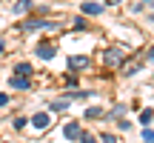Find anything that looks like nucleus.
I'll use <instances>...</instances> for the list:
<instances>
[{"label": "nucleus", "instance_id": "1", "mask_svg": "<svg viewBox=\"0 0 154 143\" xmlns=\"http://www.w3.org/2000/svg\"><path fill=\"white\" fill-rule=\"evenodd\" d=\"M106 66H120L123 63V57H126V52L120 49V46H111V49H106Z\"/></svg>", "mask_w": 154, "mask_h": 143}, {"label": "nucleus", "instance_id": "2", "mask_svg": "<svg viewBox=\"0 0 154 143\" xmlns=\"http://www.w3.org/2000/svg\"><path fill=\"white\" fill-rule=\"evenodd\" d=\"M34 55H37L40 60H51L57 52H54V46H51V43H37V46H34Z\"/></svg>", "mask_w": 154, "mask_h": 143}, {"label": "nucleus", "instance_id": "3", "mask_svg": "<svg viewBox=\"0 0 154 143\" xmlns=\"http://www.w3.org/2000/svg\"><path fill=\"white\" fill-rule=\"evenodd\" d=\"M80 9H83V14H88V17H100V14L106 11V6H103V3H91V0H86Z\"/></svg>", "mask_w": 154, "mask_h": 143}, {"label": "nucleus", "instance_id": "4", "mask_svg": "<svg viewBox=\"0 0 154 143\" xmlns=\"http://www.w3.org/2000/svg\"><path fill=\"white\" fill-rule=\"evenodd\" d=\"M80 123H77V120H72V123H66V126H63V138H66V140H80Z\"/></svg>", "mask_w": 154, "mask_h": 143}, {"label": "nucleus", "instance_id": "5", "mask_svg": "<svg viewBox=\"0 0 154 143\" xmlns=\"http://www.w3.org/2000/svg\"><path fill=\"white\" fill-rule=\"evenodd\" d=\"M49 123H51L49 112H37V115L32 117V126H34V129H49Z\"/></svg>", "mask_w": 154, "mask_h": 143}, {"label": "nucleus", "instance_id": "6", "mask_svg": "<svg viewBox=\"0 0 154 143\" xmlns=\"http://www.w3.org/2000/svg\"><path fill=\"white\" fill-rule=\"evenodd\" d=\"M9 86H11V89H29V86H32V77L11 75V77H9Z\"/></svg>", "mask_w": 154, "mask_h": 143}, {"label": "nucleus", "instance_id": "7", "mask_svg": "<svg viewBox=\"0 0 154 143\" xmlns=\"http://www.w3.org/2000/svg\"><path fill=\"white\" fill-rule=\"evenodd\" d=\"M88 66V57L86 55H72L69 57V69H86Z\"/></svg>", "mask_w": 154, "mask_h": 143}, {"label": "nucleus", "instance_id": "8", "mask_svg": "<svg viewBox=\"0 0 154 143\" xmlns=\"http://www.w3.org/2000/svg\"><path fill=\"white\" fill-rule=\"evenodd\" d=\"M32 63H26V60H23V63H14V75H23V77H32Z\"/></svg>", "mask_w": 154, "mask_h": 143}, {"label": "nucleus", "instance_id": "9", "mask_svg": "<svg viewBox=\"0 0 154 143\" xmlns=\"http://www.w3.org/2000/svg\"><path fill=\"white\" fill-rule=\"evenodd\" d=\"M11 11H14V14H26V11H32V3H29V0H17V3L11 6Z\"/></svg>", "mask_w": 154, "mask_h": 143}, {"label": "nucleus", "instance_id": "10", "mask_svg": "<svg viewBox=\"0 0 154 143\" xmlns=\"http://www.w3.org/2000/svg\"><path fill=\"white\" fill-rule=\"evenodd\" d=\"M83 117H86V120H100V117H103V109H100V106H88Z\"/></svg>", "mask_w": 154, "mask_h": 143}, {"label": "nucleus", "instance_id": "11", "mask_svg": "<svg viewBox=\"0 0 154 143\" xmlns=\"http://www.w3.org/2000/svg\"><path fill=\"white\" fill-rule=\"evenodd\" d=\"M151 120H154V112H151V109H143V115H140V123H143V126H149Z\"/></svg>", "mask_w": 154, "mask_h": 143}, {"label": "nucleus", "instance_id": "12", "mask_svg": "<svg viewBox=\"0 0 154 143\" xmlns=\"http://www.w3.org/2000/svg\"><path fill=\"white\" fill-rule=\"evenodd\" d=\"M69 109V100H54L51 103V112H66Z\"/></svg>", "mask_w": 154, "mask_h": 143}, {"label": "nucleus", "instance_id": "13", "mask_svg": "<svg viewBox=\"0 0 154 143\" xmlns=\"http://www.w3.org/2000/svg\"><path fill=\"white\" fill-rule=\"evenodd\" d=\"M123 112H126V106H123V103H117V106H114V109H111V112H109V117H111V120H114V117H120V115H123Z\"/></svg>", "mask_w": 154, "mask_h": 143}, {"label": "nucleus", "instance_id": "14", "mask_svg": "<svg viewBox=\"0 0 154 143\" xmlns=\"http://www.w3.org/2000/svg\"><path fill=\"white\" fill-rule=\"evenodd\" d=\"M74 29H77V32H83V29H88V23L83 20V17H74Z\"/></svg>", "mask_w": 154, "mask_h": 143}, {"label": "nucleus", "instance_id": "15", "mask_svg": "<svg viewBox=\"0 0 154 143\" xmlns=\"http://www.w3.org/2000/svg\"><path fill=\"white\" fill-rule=\"evenodd\" d=\"M143 143H154V132H151V129H146V132H143Z\"/></svg>", "mask_w": 154, "mask_h": 143}, {"label": "nucleus", "instance_id": "16", "mask_svg": "<svg viewBox=\"0 0 154 143\" xmlns=\"http://www.w3.org/2000/svg\"><path fill=\"white\" fill-rule=\"evenodd\" d=\"M11 126H14V129H23V126H26V117H14V120H11Z\"/></svg>", "mask_w": 154, "mask_h": 143}, {"label": "nucleus", "instance_id": "17", "mask_svg": "<svg viewBox=\"0 0 154 143\" xmlns=\"http://www.w3.org/2000/svg\"><path fill=\"white\" fill-rule=\"evenodd\" d=\"M100 140H103V143H117V138H114V135H109V132H106V135H103Z\"/></svg>", "mask_w": 154, "mask_h": 143}, {"label": "nucleus", "instance_id": "18", "mask_svg": "<svg viewBox=\"0 0 154 143\" xmlns=\"http://www.w3.org/2000/svg\"><path fill=\"white\" fill-rule=\"evenodd\" d=\"M146 63H154V46H149V52H146Z\"/></svg>", "mask_w": 154, "mask_h": 143}, {"label": "nucleus", "instance_id": "19", "mask_svg": "<svg viewBox=\"0 0 154 143\" xmlns=\"http://www.w3.org/2000/svg\"><path fill=\"white\" fill-rule=\"evenodd\" d=\"M143 9H146V3H134V6H131V11H134V14H140Z\"/></svg>", "mask_w": 154, "mask_h": 143}, {"label": "nucleus", "instance_id": "20", "mask_svg": "<svg viewBox=\"0 0 154 143\" xmlns=\"http://www.w3.org/2000/svg\"><path fill=\"white\" fill-rule=\"evenodd\" d=\"M66 86H69V89L77 86V77H74V75H69V77H66Z\"/></svg>", "mask_w": 154, "mask_h": 143}, {"label": "nucleus", "instance_id": "21", "mask_svg": "<svg viewBox=\"0 0 154 143\" xmlns=\"http://www.w3.org/2000/svg\"><path fill=\"white\" fill-rule=\"evenodd\" d=\"M80 143H97V140H94L91 135H80Z\"/></svg>", "mask_w": 154, "mask_h": 143}, {"label": "nucleus", "instance_id": "22", "mask_svg": "<svg viewBox=\"0 0 154 143\" xmlns=\"http://www.w3.org/2000/svg\"><path fill=\"white\" fill-rule=\"evenodd\" d=\"M0 106H9V94H0Z\"/></svg>", "mask_w": 154, "mask_h": 143}, {"label": "nucleus", "instance_id": "23", "mask_svg": "<svg viewBox=\"0 0 154 143\" xmlns=\"http://www.w3.org/2000/svg\"><path fill=\"white\" fill-rule=\"evenodd\" d=\"M117 3H123V0H103V6H117Z\"/></svg>", "mask_w": 154, "mask_h": 143}, {"label": "nucleus", "instance_id": "24", "mask_svg": "<svg viewBox=\"0 0 154 143\" xmlns=\"http://www.w3.org/2000/svg\"><path fill=\"white\" fill-rule=\"evenodd\" d=\"M3 49H6V40H3V37H0V55H3Z\"/></svg>", "mask_w": 154, "mask_h": 143}, {"label": "nucleus", "instance_id": "25", "mask_svg": "<svg viewBox=\"0 0 154 143\" xmlns=\"http://www.w3.org/2000/svg\"><path fill=\"white\" fill-rule=\"evenodd\" d=\"M151 23H154V11H151Z\"/></svg>", "mask_w": 154, "mask_h": 143}, {"label": "nucleus", "instance_id": "26", "mask_svg": "<svg viewBox=\"0 0 154 143\" xmlns=\"http://www.w3.org/2000/svg\"><path fill=\"white\" fill-rule=\"evenodd\" d=\"M3 143H9V140H3Z\"/></svg>", "mask_w": 154, "mask_h": 143}]
</instances>
